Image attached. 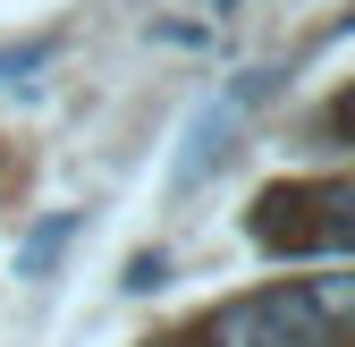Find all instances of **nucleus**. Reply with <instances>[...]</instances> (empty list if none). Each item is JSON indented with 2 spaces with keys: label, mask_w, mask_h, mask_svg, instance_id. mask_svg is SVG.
<instances>
[{
  "label": "nucleus",
  "mask_w": 355,
  "mask_h": 347,
  "mask_svg": "<svg viewBox=\"0 0 355 347\" xmlns=\"http://www.w3.org/2000/svg\"><path fill=\"white\" fill-rule=\"evenodd\" d=\"M211 347H330V322L313 314L304 280H288V288L237 296L229 314H211Z\"/></svg>",
  "instance_id": "obj_1"
},
{
  "label": "nucleus",
  "mask_w": 355,
  "mask_h": 347,
  "mask_svg": "<svg viewBox=\"0 0 355 347\" xmlns=\"http://www.w3.org/2000/svg\"><path fill=\"white\" fill-rule=\"evenodd\" d=\"M262 94H271V68H245V76H237L220 102H203V110H195V127H187V153H178V187H195V178H203V161L220 153V136H229V127H237V119H245Z\"/></svg>",
  "instance_id": "obj_2"
},
{
  "label": "nucleus",
  "mask_w": 355,
  "mask_h": 347,
  "mask_svg": "<svg viewBox=\"0 0 355 347\" xmlns=\"http://www.w3.org/2000/svg\"><path fill=\"white\" fill-rule=\"evenodd\" d=\"M68 229H76L68 212H51V221H42V229H34V237L17 246V280H42V271H51V254L68 246Z\"/></svg>",
  "instance_id": "obj_3"
},
{
  "label": "nucleus",
  "mask_w": 355,
  "mask_h": 347,
  "mask_svg": "<svg viewBox=\"0 0 355 347\" xmlns=\"http://www.w3.org/2000/svg\"><path fill=\"white\" fill-rule=\"evenodd\" d=\"M211 34H220L211 17H161V26H153V42H169V51H187V42H211Z\"/></svg>",
  "instance_id": "obj_4"
},
{
  "label": "nucleus",
  "mask_w": 355,
  "mask_h": 347,
  "mask_svg": "<svg viewBox=\"0 0 355 347\" xmlns=\"http://www.w3.org/2000/svg\"><path fill=\"white\" fill-rule=\"evenodd\" d=\"M51 51H60V42H51V34H34V42H17V51H0V76H26V68L51 60Z\"/></svg>",
  "instance_id": "obj_5"
}]
</instances>
